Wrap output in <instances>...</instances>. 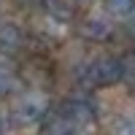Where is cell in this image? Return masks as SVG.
Returning a JSON list of instances; mask_svg holds the SVG:
<instances>
[{
	"label": "cell",
	"mask_w": 135,
	"mask_h": 135,
	"mask_svg": "<svg viewBox=\"0 0 135 135\" xmlns=\"http://www.w3.org/2000/svg\"><path fill=\"white\" fill-rule=\"evenodd\" d=\"M122 73H124V62H122L119 57H111V54H105V57H97L92 60L84 73H81V81L86 86H114L122 81Z\"/></svg>",
	"instance_id": "obj_1"
},
{
	"label": "cell",
	"mask_w": 135,
	"mask_h": 135,
	"mask_svg": "<svg viewBox=\"0 0 135 135\" xmlns=\"http://www.w3.org/2000/svg\"><path fill=\"white\" fill-rule=\"evenodd\" d=\"M57 111L73 124V130H78V127H89L92 122L97 119V111H95V105L89 103V100H84V97H70V100H62V103L57 105Z\"/></svg>",
	"instance_id": "obj_2"
},
{
	"label": "cell",
	"mask_w": 135,
	"mask_h": 135,
	"mask_svg": "<svg viewBox=\"0 0 135 135\" xmlns=\"http://www.w3.org/2000/svg\"><path fill=\"white\" fill-rule=\"evenodd\" d=\"M22 46H25V32H22L19 25H14V22L0 25V54L14 57V54L22 51Z\"/></svg>",
	"instance_id": "obj_3"
},
{
	"label": "cell",
	"mask_w": 135,
	"mask_h": 135,
	"mask_svg": "<svg viewBox=\"0 0 135 135\" xmlns=\"http://www.w3.org/2000/svg\"><path fill=\"white\" fill-rule=\"evenodd\" d=\"M78 32L86 38V41H108L111 35H114V27L108 25V22L103 16H86L81 25H78Z\"/></svg>",
	"instance_id": "obj_4"
},
{
	"label": "cell",
	"mask_w": 135,
	"mask_h": 135,
	"mask_svg": "<svg viewBox=\"0 0 135 135\" xmlns=\"http://www.w3.org/2000/svg\"><path fill=\"white\" fill-rule=\"evenodd\" d=\"M16 114H19V119H22V122L32 124V122H43V116H46L49 111H46V103H43L41 97H27L25 103L19 105Z\"/></svg>",
	"instance_id": "obj_5"
},
{
	"label": "cell",
	"mask_w": 135,
	"mask_h": 135,
	"mask_svg": "<svg viewBox=\"0 0 135 135\" xmlns=\"http://www.w3.org/2000/svg\"><path fill=\"white\" fill-rule=\"evenodd\" d=\"M41 6L54 19H70L73 16V3L70 0H41Z\"/></svg>",
	"instance_id": "obj_6"
},
{
	"label": "cell",
	"mask_w": 135,
	"mask_h": 135,
	"mask_svg": "<svg viewBox=\"0 0 135 135\" xmlns=\"http://www.w3.org/2000/svg\"><path fill=\"white\" fill-rule=\"evenodd\" d=\"M22 86L19 81V76L14 70H8V68H0V97H6L11 92H16V89Z\"/></svg>",
	"instance_id": "obj_7"
},
{
	"label": "cell",
	"mask_w": 135,
	"mask_h": 135,
	"mask_svg": "<svg viewBox=\"0 0 135 135\" xmlns=\"http://www.w3.org/2000/svg\"><path fill=\"white\" fill-rule=\"evenodd\" d=\"M105 8L114 16H132L135 14V0H105Z\"/></svg>",
	"instance_id": "obj_8"
},
{
	"label": "cell",
	"mask_w": 135,
	"mask_h": 135,
	"mask_svg": "<svg viewBox=\"0 0 135 135\" xmlns=\"http://www.w3.org/2000/svg\"><path fill=\"white\" fill-rule=\"evenodd\" d=\"M122 81L130 86V92H135V60L124 62V73H122Z\"/></svg>",
	"instance_id": "obj_9"
},
{
	"label": "cell",
	"mask_w": 135,
	"mask_h": 135,
	"mask_svg": "<svg viewBox=\"0 0 135 135\" xmlns=\"http://www.w3.org/2000/svg\"><path fill=\"white\" fill-rule=\"evenodd\" d=\"M3 130H6V122H3V119H0V132H3Z\"/></svg>",
	"instance_id": "obj_10"
},
{
	"label": "cell",
	"mask_w": 135,
	"mask_h": 135,
	"mask_svg": "<svg viewBox=\"0 0 135 135\" xmlns=\"http://www.w3.org/2000/svg\"><path fill=\"white\" fill-rule=\"evenodd\" d=\"M132 30H135V19H132Z\"/></svg>",
	"instance_id": "obj_11"
}]
</instances>
